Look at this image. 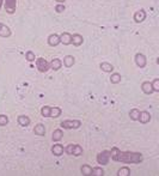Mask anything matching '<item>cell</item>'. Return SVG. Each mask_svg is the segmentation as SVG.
I'll use <instances>...</instances> for the list:
<instances>
[{"label":"cell","mask_w":159,"mask_h":176,"mask_svg":"<svg viewBox=\"0 0 159 176\" xmlns=\"http://www.w3.org/2000/svg\"><path fill=\"white\" fill-rule=\"evenodd\" d=\"M109 159H110V151H102L101 153L97 155V162L102 165L109 163Z\"/></svg>","instance_id":"cell-4"},{"label":"cell","mask_w":159,"mask_h":176,"mask_svg":"<svg viewBox=\"0 0 159 176\" xmlns=\"http://www.w3.org/2000/svg\"><path fill=\"white\" fill-rule=\"evenodd\" d=\"M139 121L141 124H147L151 121V114L148 112H140V115H139Z\"/></svg>","instance_id":"cell-13"},{"label":"cell","mask_w":159,"mask_h":176,"mask_svg":"<svg viewBox=\"0 0 159 176\" xmlns=\"http://www.w3.org/2000/svg\"><path fill=\"white\" fill-rule=\"evenodd\" d=\"M7 124H8V118H7L6 115L1 114L0 115V126H6Z\"/></svg>","instance_id":"cell-29"},{"label":"cell","mask_w":159,"mask_h":176,"mask_svg":"<svg viewBox=\"0 0 159 176\" xmlns=\"http://www.w3.org/2000/svg\"><path fill=\"white\" fill-rule=\"evenodd\" d=\"M34 132H35V134H37V135H45V125H42V124H38V125H36L35 126V128H34Z\"/></svg>","instance_id":"cell-18"},{"label":"cell","mask_w":159,"mask_h":176,"mask_svg":"<svg viewBox=\"0 0 159 176\" xmlns=\"http://www.w3.org/2000/svg\"><path fill=\"white\" fill-rule=\"evenodd\" d=\"M117 175L119 176H128L130 175V169L128 167H123L121 169L117 171Z\"/></svg>","instance_id":"cell-24"},{"label":"cell","mask_w":159,"mask_h":176,"mask_svg":"<svg viewBox=\"0 0 159 176\" xmlns=\"http://www.w3.org/2000/svg\"><path fill=\"white\" fill-rule=\"evenodd\" d=\"M99 67H101V69L104 71V72H113V71H114V66L109 63H102L99 65Z\"/></svg>","instance_id":"cell-21"},{"label":"cell","mask_w":159,"mask_h":176,"mask_svg":"<svg viewBox=\"0 0 159 176\" xmlns=\"http://www.w3.org/2000/svg\"><path fill=\"white\" fill-rule=\"evenodd\" d=\"M16 6H17V0H5V10L7 13L12 14L16 11Z\"/></svg>","instance_id":"cell-6"},{"label":"cell","mask_w":159,"mask_h":176,"mask_svg":"<svg viewBox=\"0 0 159 176\" xmlns=\"http://www.w3.org/2000/svg\"><path fill=\"white\" fill-rule=\"evenodd\" d=\"M60 125L66 129H77L82 126V121H79V120H66V121H62Z\"/></svg>","instance_id":"cell-3"},{"label":"cell","mask_w":159,"mask_h":176,"mask_svg":"<svg viewBox=\"0 0 159 176\" xmlns=\"http://www.w3.org/2000/svg\"><path fill=\"white\" fill-rule=\"evenodd\" d=\"M139 115H140V112H139L138 109H132V110L129 112V116H130V119L134 120V121H136V120L139 119Z\"/></svg>","instance_id":"cell-26"},{"label":"cell","mask_w":159,"mask_h":176,"mask_svg":"<svg viewBox=\"0 0 159 176\" xmlns=\"http://www.w3.org/2000/svg\"><path fill=\"white\" fill-rule=\"evenodd\" d=\"M49 113H50V107H48V106L42 107V109H41V114H42V116H45V118H49Z\"/></svg>","instance_id":"cell-28"},{"label":"cell","mask_w":159,"mask_h":176,"mask_svg":"<svg viewBox=\"0 0 159 176\" xmlns=\"http://www.w3.org/2000/svg\"><path fill=\"white\" fill-rule=\"evenodd\" d=\"M60 42H61V41H60V36L56 35V34H51L50 36L48 37V44L51 46V47H56Z\"/></svg>","instance_id":"cell-9"},{"label":"cell","mask_w":159,"mask_h":176,"mask_svg":"<svg viewBox=\"0 0 159 176\" xmlns=\"http://www.w3.org/2000/svg\"><path fill=\"white\" fill-rule=\"evenodd\" d=\"M10 35H11L10 28L0 23V36H1V37H8Z\"/></svg>","instance_id":"cell-16"},{"label":"cell","mask_w":159,"mask_h":176,"mask_svg":"<svg viewBox=\"0 0 159 176\" xmlns=\"http://www.w3.org/2000/svg\"><path fill=\"white\" fill-rule=\"evenodd\" d=\"M55 11H56L57 13H61L65 11V5H62V4H59V5H56L55 6Z\"/></svg>","instance_id":"cell-32"},{"label":"cell","mask_w":159,"mask_h":176,"mask_svg":"<svg viewBox=\"0 0 159 176\" xmlns=\"http://www.w3.org/2000/svg\"><path fill=\"white\" fill-rule=\"evenodd\" d=\"M60 41L65 44V46H68L72 43V35L68 32H62L61 36H60Z\"/></svg>","instance_id":"cell-11"},{"label":"cell","mask_w":159,"mask_h":176,"mask_svg":"<svg viewBox=\"0 0 159 176\" xmlns=\"http://www.w3.org/2000/svg\"><path fill=\"white\" fill-rule=\"evenodd\" d=\"M145 19H146V11L145 10H139V11H136L134 13V20L136 23H141Z\"/></svg>","instance_id":"cell-8"},{"label":"cell","mask_w":159,"mask_h":176,"mask_svg":"<svg viewBox=\"0 0 159 176\" xmlns=\"http://www.w3.org/2000/svg\"><path fill=\"white\" fill-rule=\"evenodd\" d=\"M110 82L113 84H119L121 82V74L120 73H113L111 77H110Z\"/></svg>","instance_id":"cell-23"},{"label":"cell","mask_w":159,"mask_h":176,"mask_svg":"<svg viewBox=\"0 0 159 176\" xmlns=\"http://www.w3.org/2000/svg\"><path fill=\"white\" fill-rule=\"evenodd\" d=\"M91 175L103 176V175H104V170H103L102 168H98V167H96V168H92V173H91Z\"/></svg>","instance_id":"cell-27"},{"label":"cell","mask_w":159,"mask_h":176,"mask_svg":"<svg viewBox=\"0 0 159 176\" xmlns=\"http://www.w3.org/2000/svg\"><path fill=\"white\" fill-rule=\"evenodd\" d=\"M3 1H4V0H0V8H1V5H3Z\"/></svg>","instance_id":"cell-34"},{"label":"cell","mask_w":159,"mask_h":176,"mask_svg":"<svg viewBox=\"0 0 159 176\" xmlns=\"http://www.w3.org/2000/svg\"><path fill=\"white\" fill-rule=\"evenodd\" d=\"M135 63L142 69V67H145L147 63V60H146V57L142 54V53H138L136 55H135Z\"/></svg>","instance_id":"cell-7"},{"label":"cell","mask_w":159,"mask_h":176,"mask_svg":"<svg viewBox=\"0 0 159 176\" xmlns=\"http://www.w3.org/2000/svg\"><path fill=\"white\" fill-rule=\"evenodd\" d=\"M84 42V38L82 35H79V34H74L73 36H72V43L74 44L76 47H79V46H82Z\"/></svg>","instance_id":"cell-14"},{"label":"cell","mask_w":159,"mask_h":176,"mask_svg":"<svg viewBox=\"0 0 159 176\" xmlns=\"http://www.w3.org/2000/svg\"><path fill=\"white\" fill-rule=\"evenodd\" d=\"M110 157L122 163H140L142 161V155L138 152H121L117 149L110 151Z\"/></svg>","instance_id":"cell-1"},{"label":"cell","mask_w":159,"mask_h":176,"mask_svg":"<svg viewBox=\"0 0 159 176\" xmlns=\"http://www.w3.org/2000/svg\"><path fill=\"white\" fill-rule=\"evenodd\" d=\"M51 152L54 156H61L64 153V146L61 144H55L51 147Z\"/></svg>","instance_id":"cell-12"},{"label":"cell","mask_w":159,"mask_h":176,"mask_svg":"<svg viewBox=\"0 0 159 176\" xmlns=\"http://www.w3.org/2000/svg\"><path fill=\"white\" fill-rule=\"evenodd\" d=\"M25 59L28 60V61H34V60H35V54L32 53L31 50H29V52H26Z\"/></svg>","instance_id":"cell-31"},{"label":"cell","mask_w":159,"mask_h":176,"mask_svg":"<svg viewBox=\"0 0 159 176\" xmlns=\"http://www.w3.org/2000/svg\"><path fill=\"white\" fill-rule=\"evenodd\" d=\"M151 84H152L153 91L158 92V91H159V79H158V78H156V79H154V80H153Z\"/></svg>","instance_id":"cell-30"},{"label":"cell","mask_w":159,"mask_h":176,"mask_svg":"<svg viewBox=\"0 0 159 176\" xmlns=\"http://www.w3.org/2000/svg\"><path fill=\"white\" fill-rule=\"evenodd\" d=\"M61 66H62V61L60 59H53L51 63H49V67L51 69H54V71H59L61 69Z\"/></svg>","instance_id":"cell-15"},{"label":"cell","mask_w":159,"mask_h":176,"mask_svg":"<svg viewBox=\"0 0 159 176\" xmlns=\"http://www.w3.org/2000/svg\"><path fill=\"white\" fill-rule=\"evenodd\" d=\"M55 1H57L59 4H62V3H64V1H66V0H55Z\"/></svg>","instance_id":"cell-33"},{"label":"cell","mask_w":159,"mask_h":176,"mask_svg":"<svg viewBox=\"0 0 159 176\" xmlns=\"http://www.w3.org/2000/svg\"><path fill=\"white\" fill-rule=\"evenodd\" d=\"M66 153L67 155H72V156H82L83 155V149L80 145L77 144H70L66 147Z\"/></svg>","instance_id":"cell-2"},{"label":"cell","mask_w":159,"mask_h":176,"mask_svg":"<svg viewBox=\"0 0 159 176\" xmlns=\"http://www.w3.org/2000/svg\"><path fill=\"white\" fill-rule=\"evenodd\" d=\"M61 115V109L57 107H50V113H49V118H54V119H56Z\"/></svg>","instance_id":"cell-19"},{"label":"cell","mask_w":159,"mask_h":176,"mask_svg":"<svg viewBox=\"0 0 159 176\" xmlns=\"http://www.w3.org/2000/svg\"><path fill=\"white\" fill-rule=\"evenodd\" d=\"M80 171H82V174H83V175H91V173H92V168H91L90 165H87V164H85V165L82 167Z\"/></svg>","instance_id":"cell-25"},{"label":"cell","mask_w":159,"mask_h":176,"mask_svg":"<svg viewBox=\"0 0 159 176\" xmlns=\"http://www.w3.org/2000/svg\"><path fill=\"white\" fill-rule=\"evenodd\" d=\"M18 124L20 126H29L30 125V119L25 115H20V116H18Z\"/></svg>","instance_id":"cell-20"},{"label":"cell","mask_w":159,"mask_h":176,"mask_svg":"<svg viewBox=\"0 0 159 176\" xmlns=\"http://www.w3.org/2000/svg\"><path fill=\"white\" fill-rule=\"evenodd\" d=\"M36 66H37L40 72H47L48 69H50L48 61L45 59H43V58H38L37 60H36Z\"/></svg>","instance_id":"cell-5"},{"label":"cell","mask_w":159,"mask_h":176,"mask_svg":"<svg viewBox=\"0 0 159 176\" xmlns=\"http://www.w3.org/2000/svg\"><path fill=\"white\" fill-rule=\"evenodd\" d=\"M141 90L144 91V94L146 95H151L153 94L154 91H153V88H152V84L151 82H144L141 84Z\"/></svg>","instance_id":"cell-10"},{"label":"cell","mask_w":159,"mask_h":176,"mask_svg":"<svg viewBox=\"0 0 159 176\" xmlns=\"http://www.w3.org/2000/svg\"><path fill=\"white\" fill-rule=\"evenodd\" d=\"M62 135H64V133H62L61 129H55V131L53 132V140H54V141H59V140L62 139Z\"/></svg>","instance_id":"cell-22"},{"label":"cell","mask_w":159,"mask_h":176,"mask_svg":"<svg viewBox=\"0 0 159 176\" xmlns=\"http://www.w3.org/2000/svg\"><path fill=\"white\" fill-rule=\"evenodd\" d=\"M76 63V58L72 57V55H66L64 58V65L66 67H72Z\"/></svg>","instance_id":"cell-17"}]
</instances>
